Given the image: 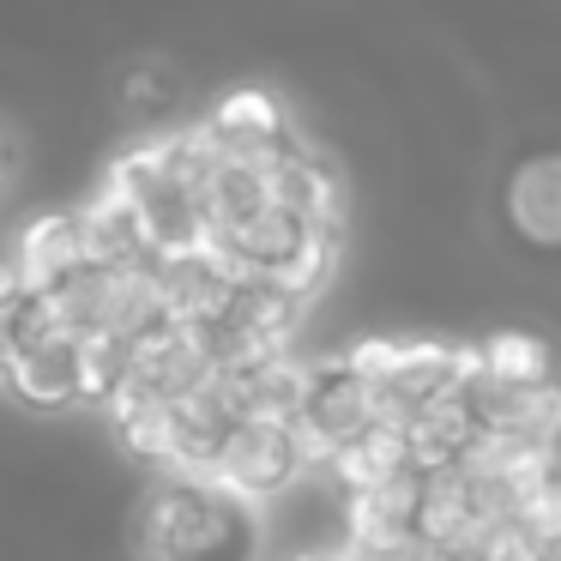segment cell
I'll return each mask as SVG.
<instances>
[{
  "label": "cell",
  "instance_id": "6da1fadb",
  "mask_svg": "<svg viewBox=\"0 0 561 561\" xmlns=\"http://www.w3.org/2000/svg\"><path fill=\"white\" fill-rule=\"evenodd\" d=\"M266 519L224 483H151L139 513L146 561H260Z\"/></svg>",
  "mask_w": 561,
  "mask_h": 561
},
{
  "label": "cell",
  "instance_id": "7a4b0ae2",
  "mask_svg": "<svg viewBox=\"0 0 561 561\" xmlns=\"http://www.w3.org/2000/svg\"><path fill=\"white\" fill-rule=\"evenodd\" d=\"M308 477V459L296 447L290 423H266V416H242L218 435V483L230 495L272 507Z\"/></svg>",
  "mask_w": 561,
  "mask_h": 561
},
{
  "label": "cell",
  "instance_id": "3957f363",
  "mask_svg": "<svg viewBox=\"0 0 561 561\" xmlns=\"http://www.w3.org/2000/svg\"><path fill=\"white\" fill-rule=\"evenodd\" d=\"M290 428H296V447H302L308 471H327L332 453L368 428V380L344 363V351L308 356V392Z\"/></svg>",
  "mask_w": 561,
  "mask_h": 561
},
{
  "label": "cell",
  "instance_id": "277c9868",
  "mask_svg": "<svg viewBox=\"0 0 561 561\" xmlns=\"http://www.w3.org/2000/svg\"><path fill=\"white\" fill-rule=\"evenodd\" d=\"M272 206L296 211L320 236H351V182H344V170L327 151L302 146V139L272 170Z\"/></svg>",
  "mask_w": 561,
  "mask_h": 561
},
{
  "label": "cell",
  "instance_id": "5b68a950",
  "mask_svg": "<svg viewBox=\"0 0 561 561\" xmlns=\"http://www.w3.org/2000/svg\"><path fill=\"white\" fill-rule=\"evenodd\" d=\"M471 411L483 423V435H507L525 440V447L561 453V375L543 380V387H471Z\"/></svg>",
  "mask_w": 561,
  "mask_h": 561
},
{
  "label": "cell",
  "instance_id": "8992f818",
  "mask_svg": "<svg viewBox=\"0 0 561 561\" xmlns=\"http://www.w3.org/2000/svg\"><path fill=\"white\" fill-rule=\"evenodd\" d=\"M19 266V284H25V296H49L61 290L73 272H85V242H79V218L73 211H43V218H31L25 230H19L13 254H7Z\"/></svg>",
  "mask_w": 561,
  "mask_h": 561
},
{
  "label": "cell",
  "instance_id": "52a82bcc",
  "mask_svg": "<svg viewBox=\"0 0 561 561\" xmlns=\"http://www.w3.org/2000/svg\"><path fill=\"white\" fill-rule=\"evenodd\" d=\"M206 127L218 134V146L230 158H278V151L296 146V127L272 91H230V98H218Z\"/></svg>",
  "mask_w": 561,
  "mask_h": 561
},
{
  "label": "cell",
  "instance_id": "ba28073f",
  "mask_svg": "<svg viewBox=\"0 0 561 561\" xmlns=\"http://www.w3.org/2000/svg\"><path fill=\"white\" fill-rule=\"evenodd\" d=\"M7 392L19 404H31V411H67V404H79V332H61V339L13 351Z\"/></svg>",
  "mask_w": 561,
  "mask_h": 561
},
{
  "label": "cell",
  "instance_id": "9c48e42d",
  "mask_svg": "<svg viewBox=\"0 0 561 561\" xmlns=\"http://www.w3.org/2000/svg\"><path fill=\"white\" fill-rule=\"evenodd\" d=\"M79 242H85V266H139L146 254V230H139V206H127L115 187L98 182L85 206H73Z\"/></svg>",
  "mask_w": 561,
  "mask_h": 561
},
{
  "label": "cell",
  "instance_id": "30bf717a",
  "mask_svg": "<svg viewBox=\"0 0 561 561\" xmlns=\"http://www.w3.org/2000/svg\"><path fill=\"white\" fill-rule=\"evenodd\" d=\"M411 471V447H404V428L387 423H368L363 435H351L339 453H332L327 477L339 495H363V489H380L387 477Z\"/></svg>",
  "mask_w": 561,
  "mask_h": 561
},
{
  "label": "cell",
  "instance_id": "8fae6325",
  "mask_svg": "<svg viewBox=\"0 0 561 561\" xmlns=\"http://www.w3.org/2000/svg\"><path fill=\"white\" fill-rule=\"evenodd\" d=\"M507 218L525 242L561 248V158H531L507 182Z\"/></svg>",
  "mask_w": 561,
  "mask_h": 561
},
{
  "label": "cell",
  "instance_id": "7c38bea8",
  "mask_svg": "<svg viewBox=\"0 0 561 561\" xmlns=\"http://www.w3.org/2000/svg\"><path fill=\"white\" fill-rule=\"evenodd\" d=\"M224 248H230L242 266H254V272H278L284 260L296 254V248L308 242V224L296 218V211H284V206H266V211H254L248 224H236L230 236H218Z\"/></svg>",
  "mask_w": 561,
  "mask_h": 561
},
{
  "label": "cell",
  "instance_id": "4fadbf2b",
  "mask_svg": "<svg viewBox=\"0 0 561 561\" xmlns=\"http://www.w3.org/2000/svg\"><path fill=\"white\" fill-rule=\"evenodd\" d=\"M483 368L495 387H543V380H556V344L543 332L501 327L483 339Z\"/></svg>",
  "mask_w": 561,
  "mask_h": 561
},
{
  "label": "cell",
  "instance_id": "5bb4252c",
  "mask_svg": "<svg viewBox=\"0 0 561 561\" xmlns=\"http://www.w3.org/2000/svg\"><path fill=\"white\" fill-rule=\"evenodd\" d=\"M339 260H344V236H320V230H308V242L296 248L290 260H284L272 278L284 284V290L296 296V302H308L314 308L320 296L332 290V278H339Z\"/></svg>",
  "mask_w": 561,
  "mask_h": 561
},
{
  "label": "cell",
  "instance_id": "9a60e30c",
  "mask_svg": "<svg viewBox=\"0 0 561 561\" xmlns=\"http://www.w3.org/2000/svg\"><path fill=\"white\" fill-rule=\"evenodd\" d=\"M127 380V339L122 332H79V404H103Z\"/></svg>",
  "mask_w": 561,
  "mask_h": 561
},
{
  "label": "cell",
  "instance_id": "2e32d148",
  "mask_svg": "<svg viewBox=\"0 0 561 561\" xmlns=\"http://www.w3.org/2000/svg\"><path fill=\"white\" fill-rule=\"evenodd\" d=\"M513 519H519L543 549H561V471L525 489V495L513 501Z\"/></svg>",
  "mask_w": 561,
  "mask_h": 561
},
{
  "label": "cell",
  "instance_id": "e0dca14e",
  "mask_svg": "<svg viewBox=\"0 0 561 561\" xmlns=\"http://www.w3.org/2000/svg\"><path fill=\"white\" fill-rule=\"evenodd\" d=\"M98 411H103V416H110V428H115V435H122V428H134V423H139V416H151V411H163V399H158V392H151V387H146V380H134V375H127V380H122V387H115V392H110V399H103V404H98Z\"/></svg>",
  "mask_w": 561,
  "mask_h": 561
},
{
  "label": "cell",
  "instance_id": "ac0fdd59",
  "mask_svg": "<svg viewBox=\"0 0 561 561\" xmlns=\"http://www.w3.org/2000/svg\"><path fill=\"white\" fill-rule=\"evenodd\" d=\"M19 296H25V284H19V266H13V260H0V320L19 308Z\"/></svg>",
  "mask_w": 561,
  "mask_h": 561
},
{
  "label": "cell",
  "instance_id": "d6986e66",
  "mask_svg": "<svg viewBox=\"0 0 561 561\" xmlns=\"http://www.w3.org/2000/svg\"><path fill=\"white\" fill-rule=\"evenodd\" d=\"M7 363H13V339H7V327H0V387H7Z\"/></svg>",
  "mask_w": 561,
  "mask_h": 561
},
{
  "label": "cell",
  "instance_id": "ffe728a7",
  "mask_svg": "<svg viewBox=\"0 0 561 561\" xmlns=\"http://www.w3.org/2000/svg\"><path fill=\"white\" fill-rule=\"evenodd\" d=\"M0 175H7V146H0Z\"/></svg>",
  "mask_w": 561,
  "mask_h": 561
}]
</instances>
